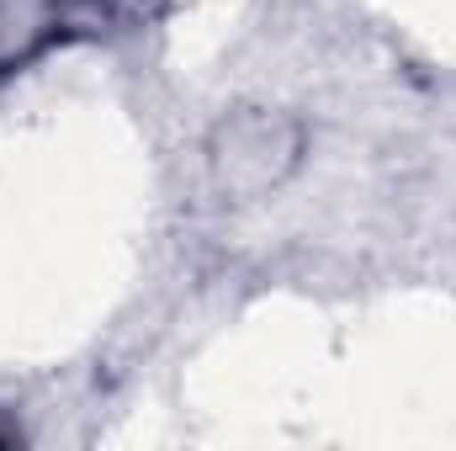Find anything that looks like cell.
I'll return each instance as SVG.
<instances>
[{"label":"cell","instance_id":"cell-1","mask_svg":"<svg viewBox=\"0 0 456 451\" xmlns=\"http://www.w3.org/2000/svg\"><path fill=\"white\" fill-rule=\"evenodd\" d=\"M297 144L281 112H239L213 133V176L233 197H260L297 165Z\"/></svg>","mask_w":456,"mask_h":451}]
</instances>
